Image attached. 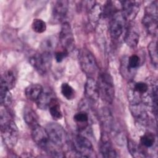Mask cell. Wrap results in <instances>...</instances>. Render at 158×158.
Returning <instances> with one entry per match:
<instances>
[{
	"label": "cell",
	"mask_w": 158,
	"mask_h": 158,
	"mask_svg": "<svg viewBox=\"0 0 158 158\" xmlns=\"http://www.w3.org/2000/svg\"><path fill=\"white\" fill-rule=\"evenodd\" d=\"M99 96L105 102L111 104L114 98V87L112 77L107 72L101 73L98 78Z\"/></svg>",
	"instance_id": "cell-1"
},
{
	"label": "cell",
	"mask_w": 158,
	"mask_h": 158,
	"mask_svg": "<svg viewBox=\"0 0 158 158\" xmlns=\"http://www.w3.org/2000/svg\"><path fill=\"white\" fill-rule=\"evenodd\" d=\"M72 149L78 156L84 157H94V151L91 141L85 136L75 135L71 141Z\"/></svg>",
	"instance_id": "cell-2"
},
{
	"label": "cell",
	"mask_w": 158,
	"mask_h": 158,
	"mask_svg": "<svg viewBox=\"0 0 158 158\" xmlns=\"http://www.w3.org/2000/svg\"><path fill=\"white\" fill-rule=\"evenodd\" d=\"M46 130L51 141L56 146L62 148L68 146V135L61 125L56 123H49L46 126Z\"/></svg>",
	"instance_id": "cell-3"
},
{
	"label": "cell",
	"mask_w": 158,
	"mask_h": 158,
	"mask_svg": "<svg viewBox=\"0 0 158 158\" xmlns=\"http://www.w3.org/2000/svg\"><path fill=\"white\" fill-rule=\"evenodd\" d=\"M80 66L88 77H93L97 72L98 65L93 54L86 48H82L78 54Z\"/></svg>",
	"instance_id": "cell-4"
},
{
	"label": "cell",
	"mask_w": 158,
	"mask_h": 158,
	"mask_svg": "<svg viewBox=\"0 0 158 158\" xmlns=\"http://www.w3.org/2000/svg\"><path fill=\"white\" fill-rule=\"evenodd\" d=\"M157 1H155L147 6L142 24L148 33L156 35L157 32Z\"/></svg>",
	"instance_id": "cell-5"
},
{
	"label": "cell",
	"mask_w": 158,
	"mask_h": 158,
	"mask_svg": "<svg viewBox=\"0 0 158 158\" xmlns=\"http://www.w3.org/2000/svg\"><path fill=\"white\" fill-rule=\"evenodd\" d=\"M1 136L4 143L9 148H13L19 138L18 128L12 119L6 123L0 124Z\"/></svg>",
	"instance_id": "cell-6"
},
{
	"label": "cell",
	"mask_w": 158,
	"mask_h": 158,
	"mask_svg": "<svg viewBox=\"0 0 158 158\" xmlns=\"http://www.w3.org/2000/svg\"><path fill=\"white\" fill-rule=\"evenodd\" d=\"M29 61L39 73L45 74L50 69L51 65V53L43 51L41 53H36L30 57Z\"/></svg>",
	"instance_id": "cell-7"
},
{
	"label": "cell",
	"mask_w": 158,
	"mask_h": 158,
	"mask_svg": "<svg viewBox=\"0 0 158 158\" xmlns=\"http://www.w3.org/2000/svg\"><path fill=\"white\" fill-rule=\"evenodd\" d=\"M127 20L122 10L117 11L111 17L109 25V31L113 40L118 39L126 30Z\"/></svg>",
	"instance_id": "cell-8"
},
{
	"label": "cell",
	"mask_w": 158,
	"mask_h": 158,
	"mask_svg": "<svg viewBox=\"0 0 158 158\" xmlns=\"http://www.w3.org/2000/svg\"><path fill=\"white\" fill-rule=\"evenodd\" d=\"M59 40L62 49L67 51L69 53L74 49V36L69 23L65 22L62 23L59 33Z\"/></svg>",
	"instance_id": "cell-9"
},
{
	"label": "cell",
	"mask_w": 158,
	"mask_h": 158,
	"mask_svg": "<svg viewBox=\"0 0 158 158\" xmlns=\"http://www.w3.org/2000/svg\"><path fill=\"white\" fill-rule=\"evenodd\" d=\"M130 108L131 114L139 124L144 126L148 125V122H149V115L143 103L130 104Z\"/></svg>",
	"instance_id": "cell-10"
},
{
	"label": "cell",
	"mask_w": 158,
	"mask_h": 158,
	"mask_svg": "<svg viewBox=\"0 0 158 158\" xmlns=\"http://www.w3.org/2000/svg\"><path fill=\"white\" fill-rule=\"evenodd\" d=\"M85 94L86 99L91 102L98 101L100 97L97 81L93 77H88L85 83Z\"/></svg>",
	"instance_id": "cell-11"
},
{
	"label": "cell",
	"mask_w": 158,
	"mask_h": 158,
	"mask_svg": "<svg viewBox=\"0 0 158 158\" xmlns=\"http://www.w3.org/2000/svg\"><path fill=\"white\" fill-rule=\"evenodd\" d=\"M122 12L127 21L132 20L135 18L139 10V2L135 1H121Z\"/></svg>",
	"instance_id": "cell-12"
},
{
	"label": "cell",
	"mask_w": 158,
	"mask_h": 158,
	"mask_svg": "<svg viewBox=\"0 0 158 158\" xmlns=\"http://www.w3.org/2000/svg\"><path fill=\"white\" fill-rule=\"evenodd\" d=\"M69 9V2L66 0L57 1L52 9V19L55 22H62L65 17Z\"/></svg>",
	"instance_id": "cell-13"
},
{
	"label": "cell",
	"mask_w": 158,
	"mask_h": 158,
	"mask_svg": "<svg viewBox=\"0 0 158 158\" xmlns=\"http://www.w3.org/2000/svg\"><path fill=\"white\" fill-rule=\"evenodd\" d=\"M54 99H56L55 93L51 89L49 88H43L41 94L36 101V105L40 109L46 110L48 109L50 104Z\"/></svg>",
	"instance_id": "cell-14"
},
{
	"label": "cell",
	"mask_w": 158,
	"mask_h": 158,
	"mask_svg": "<svg viewBox=\"0 0 158 158\" xmlns=\"http://www.w3.org/2000/svg\"><path fill=\"white\" fill-rule=\"evenodd\" d=\"M100 152L104 157H116L117 152L109 141L107 133L102 134L100 143Z\"/></svg>",
	"instance_id": "cell-15"
},
{
	"label": "cell",
	"mask_w": 158,
	"mask_h": 158,
	"mask_svg": "<svg viewBox=\"0 0 158 158\" xmlns=\"http://www.w3.org/2000/svg\"><path fill=\"white\" fill-rule=\"evenodd\" d=\"M139 35L135 27L129 26L126 28L124 36L125 43L130 48H136L139 42Z\"/></svg>",
	"instance_id": "cell-16"
},
{
	"label": "cell",
	"mask_w": 158,
	"mask_h": 158,
	"mask_svg": "<svg viewBox=\"0 0 158 158\" xmlns=\"http://www.w3.org/2000/svg\"><path fill=\"white\" fill-rule=\"evenodd\" d=\"M73 120L80 131L86 130L89 127V114L85 110H80L73 116Z\"/></svg>",
	"instance_id": "cell-17"
},
{
	"label": "cell",
	"mask_w": 158,
	"mask_h": 158,
	"mask_svg": "<svg viewBox=\"0 0 158 158\" xmlns=\"http://www.w3.org/2000/svg\"><path fill=\"white\" fill-rule=\"evenodd\" d=\"M43 90V86L40 84H31L28 86L25 90V94L28 99L35 101L38 99Z\"/></svg>",
	"instance_id": "cell-18"
},
{
	"label": "cell",
	"mask_w": 158,
	"mask_h": 158,
	"mask_svg": "<svg viewBox=\"0 0 158 158\" xmlns=\"http://www.w3.org/2000/svg\"><path fill=\"white\" fill-rule=\"evenodd\" d=\"M59 44V38L56 36H51L43 40L41 44V49L43 52L51 53L55 50Z\"/></svg>",
	"instance_id": "cell-19"
},
{
	"label": "cell",
	"mask_w": 158,
	"mask_h": 158,
	"mask_svg": "<svg viewBox=\"0 0 158 158\" xmlns=\"http://www.w3.org/2000/svg\"><path fill=\"white\" fill-rule=\"evenodd\" d=\"M16 82V77L14 72L11 70H6L4 73L1 75L0 85H3L9 89H12Z\"/></svg>",
	"instance_id": "cell-20"
},
{
	"label": "cell",
	"mask_w": 158,
	"mask_h": 158,
	"mask_svg": "<svg viewBox=\"0 0 158 158\" xmlns=\"http://www.w3.org/2000/svg\"><path fill=\"white\" fill-rule=\"evenodd\" d=\"M102 15V7L99 4L93 2L88 9V17L93 23L97 22Z\"/></svg>",
	"instance_id": "cell-21"
},
{
	"label": "cell",
	"mask_w": 158,
	"mask_h": 158,
	"mask_svg": "<svg viewBox=\"0 0 158 158\" xmlns=\"http://www.w3.org/2000/svg\"><path fill=\"white\" fill-rule=\"evenodd\" d=\"M23 118L27 125L33 129L39 125L38 118L36 113L31 108H26L24 110Z\"/></svg>",
	"instance_id": "cell-22"
},
{
	"label": "cell",
	"mask_w": 158,
	"mask_h": 158,
	"mask_svg": "<svg viewBox=\"0 0 158 158\" xmlns=\"http://www.w3.org/2000/svg\"><path fill=\"white\" fill-rule=\"evenodd\" d=\"M128 150L130 154L134 157H146L145 151L142 146H139L136 143L131 139L128 140Z\"/></svg>",
	"instance_id": "cell-23"
},
{
	"label": "cell",
	"mask_w": 158,
	"mask_h": 158,
	"mask_svg": "<svg viewBox=\"0 0 158 158\" xmlns=\"http://www.w3.org/2000/svg\"><path fill=\"white\" fill-rule=\"evenodd\" d=\"M12 101V96L10 89L6 86L0 85V102L4 107L10 105Z\"/></svg>",
	"instance_id": "cell-24"
},
{
	"label": "cell",
	"mask_w": 158,
	"mask_h": 158,
	"mask_svg": "<svg viewBox=\"0 0 158 158\" xmlns=\"http://www.w3.org/2000/svg\"><path fill=\"white\" fill-rule=\"evenodd\" d=\"M113 117L109 110L107 108H103L100 112V120L104 127L107 130L111 129L113 123Z\"/></svg>",
	"instance_id": "cell-25"
},
{
	"label": "cell",
	"mask_w": 158,
	"mask_h": 158,
	"mask_svg": "<svg viewBox=\"0 0 158 158\" xmlns=\"http://www.w3.org/2000/svg\"><path fill=\"white\" fill-rule=\"evenodd\" d=\"M49 110L51 117L55 120H60L62 117V113L60 109V104L57 100L54 99L52 102L50 104L49 107Z\"/></svg>",
	"instance_id": "cell-26"
},
{
	"label": "cell",
	"mask_w": 158,
	"mask_h": 158,
	"mask_svg": "<svg viewBox=\"0 0 158 158\" xmlns=\"http://www.w3.org/2000/svg\"><path fill=\"white\" fill-rule=\"evenodd\" d=\"M156 141L154 135L149 131L144 133L140 138V143L143 148H150L152 147Z\"/></svg>",
	"instance_id": "cell-27"
},
{
	"label": "cell",
	"mask_w": 158,
	"mask_h": 158,
	"mask_svg": "<svg viewBox=\"0 0 158 158\" xmlns=\"http://www.w3.org/2000/svg\"><path fill=\"white\" fill-rule=\"evenodd\" d=\"M149 57L152 65L156 69L157 67L158 57H157V42L156 41H152L148 46Z\"/></svg>",
	"instance_id": "cell-28"
},
{
	"label": "cell",
	"mask_w": 158,
	"mask_h": 158,
	"mask_svg": "<svg viewBox=\"0 0 158 158\" xmlns=\"http://www.w3.org/2000/svg\"><path fill=\"white\" fill-rule=\"evenodd\" d=\"M62 96L68 100H72L75 98V91L74 89L67 83H63L60 87Z\"/></svg>",
	"instance_id": "cell-29"
},
{
	"label": "cell",
	"mask_w": 158,
	"mask_h": 158,
	"mask_svg": "<svg viewBox=\"0 0 158 158\" xmlns=\"http://www.w3.org/2000/svg\"><path fill=\"white\" fill-rule=\"evenodd\" d=\"M128 57H124L122 59L121 65H120V70L123 77L126 79L131 78L133 75V70H131L128 65L127 64Z\"/></svg>",
	"instance_id": "cell-30"
},
{
	"label": "cell",
	"mask_w": 158,
	"mask_h": 158,
	"mask_svg": "<svg viewBox=\"0 0 158 158\" xmlns=\"http://www.w3.org/2000/svg\"><path fill=\"white\" fill-rule=\"evenodd\" d=\"M31 28L34 31L38 33H41L46 31V24L45 22L40 19H35L33 20Z\"/></svg>",
	"instance_id": "cell-31"
},
{
	"label": "cell",
	"mask_w": 158,
	"mask_h": 158,
	"mask_svg": "<svg viewBox=\"0 0 158 158\" xmlns=\"http://www.w3.org/2000/svg\"><path fill=\"white\" fill-rule=\"evenodd\" d=\"M116 8L112 1H107L102 8V15L104 17H111L118 10H115Z\"/></svg>",
	"instance_id": "cell-32"
},
{
	"label": "cell",
	"mask_w": 158,
	"mask_h": 158,
	"mask_svg": "<svg viewBox=\"0 0 158 158\" xmlns=\"http://www.w3.org/2000/svg\"><path fill=\"white\" fill-rule=\"evenodd\" d=\"M127 64L128 67L133 70H136L139 64H140V59L138 55L133 54L131 56L128 57L127 59Z\"/></svg>",
	"instance_id": "cell-33"
},
{
	"label": "cell",
	"mask_w": 158,
	"mask_h": 158,
	"mask_svg": "<svg viewBox=\"0 0 158 158\" xmlns=\"http://www.w3.org/2000/svg\"><path fill=\"white\" fill-rule=\"evenodd\" d=\"M69 54V52L64 49L57 51L55 52V59L57 62H61Z\"/></svg>",
	"instance_id": "cell-34"
}]
</instances>
